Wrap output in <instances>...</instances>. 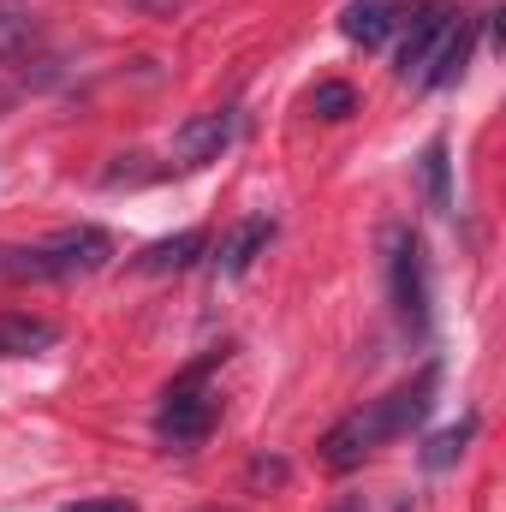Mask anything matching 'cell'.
<instances>
[{
  "instance_id": "obj_1",
  "label": "cell",
  "mask_w": 506,
  "mask_h": 512,
  "mask_svg": "<svg viewBox=\"0 0 506 512\" xmlns=\"http://www.w3.org/2000/svg\"><path fill=\"white\" fill-rule=\"evenodd\" d=\"M435 382H441V370H435V364H423L411 382H399L393 393H381V399H370V405L346 411V417L322 435V465L346 477V471H358L370 453H381L387 441H399V435L423 429V423H429V411H435Z\"/></svg>"
},
{
  "instance_id": "obj_2",
  "label": "cell",
  "mask_w": 506,
  "mask_h": 512,
  "mask_svg": "<svg viewBox=\"0 0 506 512\" xmlns=\"http://www.w3.org/2000/svg\"><path fill=\"white\" fill-rule=\"evenodd\" d=\"M108 256H114V239H108L102 227L78 221V227H60V233H48V239H36V245H12V251H0V280H12V286L84 280V274L108 268Z\"/></svg>"
},
{
  "instance_id": "obj_3",
  "label": "cell",
  "mask_w": 506,
  "mask_h": 512,
  "mask_svg": "<svg viewBox=\"0 0 506 512\" xmlns=\"http://www.w3.org/2000/svg\"><path fill=\"white\" fill-rule=\"evenodd\" d=\"M221 358H227V352H209L203 364H191L185 376H173V387L161 393V405H155V441H161L167 453H191V447H203V441L215 435V423H221V393L209 387V376L221 370Z\"/></svg>"
},
{
  "instance_id": "obj_4",
  "label": "cell",
  "mask_w": 506,
  "mask_h": 512,
  "mask_svg": "<svg viewBox=\"0 0 506 512\" xmlns=\"http://www.w3.org/2000/svg\"><path fill=\"white\" fill-rule=\"evenodd\" d=\"M387 298L405 334H429V251L417 227H387Z\"/></svg>"
},
{
  "instance_id": "obj_5",
  "label": "cell",
  "mask_w": 506,
  "mask_h": 512,
  "mask_svg": "<svg viewBox=\"0 0 506 512\" xmlns=\"http://www.w3.org/2000/svg\"><path fill=\"white\" fill-rule=\"evenodd\" d=\"M459 0H411V12H405V30L393 36L399 42V84H423V72H429V60H435V48L447 42V30L459 24Z\"/></svg>"
},
{
  "instance_id": "obj_6",
  "label": "cell",
  "mask_w": 506,
  "mask_h": 512,
  "mask_svg": "<svg viewBox=\"0 0 506 512\" xmlns=\"http://www.w3.org/2000/svg\"><path fill=\"white\" fill-rule=\"evenodd\" d=\"M405 12H411V0H346L340 6V36L358 42L364 54H376L405 30Z\"/></svg>"
},
{
  "instance_id": "obj_7",
  "label": "cell",
  "mask_w": 506,
  "mask_h": 512,
  "mask_svg": "<svg viewBox=\"0 0 506 512\" xmlns=\"http://www.w3.org/2000/svg\"><path fill=\"white\" fill-rule=\"evenodd\" d=\"M233 137H239V114L233 108H209V114H197V120H185L173 131V155L185 167H209V161H221V149Z\"/></svg>"
},
{
  "instance_id": "obj_8",
  "label": "cell",
  "mask_w": 506,
  "mask_h": 512,
  "mask_svg": "<svg viewBox=\"0 0 506 512\" xmlns=\"http://www.w3.org/2000/svg\"><path fill=\"white\" fill-rule=\"evenodd\" d=\"M471 48H477V18L459 12V24H453L447 42L435 48V60H429V72H423L417 90H453V84L465 78V66H471Z\"/></svg>"
},
{
  "instance_id": "obj_9",
  "label": "cell",
  "mask_w": 506,
  "mask_h": 512,
  "mask_svg": "<svg viewBox=\"0 0 506 512\" xmlns=\"http://www.w3.org/2000/svg\"><path fill=\"white\" fill-rule=\"evenodd\" d=\"M274 245V215H251V221H239L227 239H221V251H215V268L227 274V280H239V274H251V262Z\"/></svg>"
},
{
  "instance_id": "obj_10",
  "label": "cell",
  "mask_w": 506,
  "mask_h": 512,
  "mask_svg": "<svg viewBox=\"0 0 506 512\" xmlns=\"http://www.w3.org/2000/svg\"><path fill=\"white\" fill-rule=\"evenodd\" d=\"M54 340H60V322H48V316H24V310L0 316V358H36Z\"/></svg>"
},
{
  "instance_id": "obj_11",
  "label": "cell",
  "mask_w": 506,
  "mask_h": 512,
  "mask_svg": "<svg viewBox=\"0 0 506 512\" xmlns=\"http://www.w3.org/2000/svg\"><path fill=\"white\" fill-rule=\"evenodd\" d=\"M203 251H209V233H203V227H185V233L149 245V251L137 256V268H143V274H185Z\"/></svg>"
},
{
  "instance_id": "obj_12",
  "label": "cell",
  "mask_w": 506,
  "mask_h": 512,
  "mask_svg": "<svg viewBox=\"0 0 506 512\" xmlns=\"http://www.w3.org/2000/svg\"><path fill=\"white\" fill-rule=\"evenodd\" d=\"M423 191H429V209L435 215H453V161H447V137H429L423 149Z\"/></svg>"
},
{
  "instance_id": "obj_13",
  "label": "cell",
  "mask_w": 506,
  "mask_h": 512,
  "mask_svg": "<svg viewBox=\"0 0 506 512\" xmlns=\"http://www.w3.org/2000/svg\"><path fill=\"white\" fill-rule=\"evenodd\" d=\"M471 435H477V417H459L453 429L429 435V447L417 453V459H423V471H447V465H459V459H465V447H471Z\"/></svg>"
},
{
  "instance_id": "obj_14",
  "label": "cell",
  "mask_w": 506,
  "mask_h": 512,
  "mask_svg": "<svg viewBox=\"0 0 506 512\" xmlns=\"http://www.w3.org/2000/svg\"><path fill=\"white\" fill-rule=\"evenodd\" d=\"M30 42H36V12L24 0H0V60L24 54Z\"/></svg>"
},
{
  "instance_id": "obj_15",
  "label": "cell",
  "mask_w": 506,
  "mask_h": 512,
  "mask_svg": "<svg viewBox=\"0 0 506 512\" xmlns=\"http://www.w3.org/2000/svg\"><path fill=\"white\" fill-rule=\"evenodd\" d=\"M310 114L340 126V120H352V114H358V90H352L346 78H328V84H316V90H310Z\"/></svg>"
},
{
  "instance_id": "obj_16",
  "label": "cell",
  "mask_w": 506,
  "mask_h": 512,
  "mask_svg": "<svg viewBox=\"0 0 506 512\" xmlns=\"http://www.w3.org/2000/svg\"><path fill=\"white\" fill-rule=\"evenodd\" d=\"M60 512H137V501H126V495H96V501H72V507Z\"/></svg>"
},
{
  "instance_id": "obj_17",
  "label": "cell",
  "mask_w": 506,
  "mask_h": 512,
  "mask_svg": "<svg viewBox=\"0 0 506 512\" xmlns=\"http://www.w3.org/2000/svg\"><path fill=\"white\" fill-rule=\"evenodd\" d=\"M286 477V459H256L251 465V483H280Z\"/></svg>"
},
{
  "instance_id": "obj_18",
  "label": "cell",
  "mask_w": 506,
  "mask_h": 512,
  "mask_svg": "<svg viewBox=\"0 0 506 512\" xmlns=\"http://www.w3.org/2000/svg\"><path fill=\"white\" fill-rule=\"evenodd\" d=\"M137 6H143V12H173L179 0H137Z\"/></svg>"
},
{
  "instance_id": "obj_19",
  "label": "cell",
  "mask_w": 506,
  "mask_h": 512,
  "mask_svg": "<svg viewBox=\"0 0 506 512\" xmlns=\"http://www.w3.org/2000/svg\"><path fill=\"white\" fill-rule=\"evenodd\" d=\"M334 512H370V507H364V495H346V501H340Z\"/></svg>"
},
{
  "instance_id": "obj_20",
  "label": "cell",
  "mask_w": 506,
  "mask_h": 512,
  "mask_svg": "<svg viewBox=\"0 0 506 512\" xmlns=\"http://www.w3.org/2000/svg\"><path fill=\"white\" fill-rule=\"evenodd\" d=\"M6 108H12V90H6V84H0V114H6Z\"/></svg>"
}]
</instances>
